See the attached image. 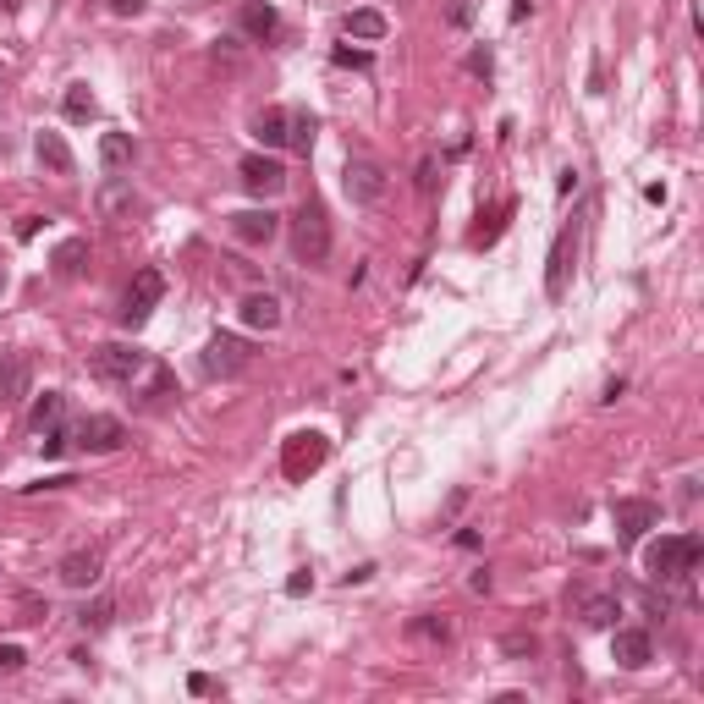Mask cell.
<instances>
[{"mask_svg":"<svg viewBox=\"0 0 704 704\" xmlns=\"http://www.w3.org/2000/svg\"><path fill=\"white\" fill-rule=\"evenodd\" d=\"M699 556H704L699 534H666V539L649 545L644 567H649V578H660V583H682L693 567H699Z\"/></svg>","mask_w":704,"mask_h":704,"instance_id":"cell-1","label":"cell"},{"mask_svg":"<svg viewBox=\"0 0 704 704\" xmlns=\"http://www.w3.org/2000/svg\"><path fill=\"white\" fill-rule=\"evenodd\" d=\"M292 253H297V264H325L330 259V215L314 198L292 215Z\"/></svg>","mask_w":704,"mask_h":704,"instance_id":"cell-2","label":"cell"},{"mask_svg":"<svg viewBox=\"0 0 704 704\" xmlns=\"http://www.w3.org/2000/svg\"><path fill=\"white\" fill-rule=\"evenodd\" d=\"M143 369H149V358L138 347H127V341H105V347L88 352V374L105 385H132Z\"/></svg>","mask_w":704,"mask_h":704,"instance_id":"cell-3","label":"cell"},{"mask_svg":"<svg viewBox=\"0 0 704 704\" xmlns=\"http://www.w3.org/2000/svg\"><path fill=\"white\" fill-rule=\"evenodd\" d=\"M253 347L242 336H226V330H215V336L204 341V352H198V369L209 374V380H237L242 369H248Z\"/></svg>","mask_w":704,"mask_h":704,"instance_id":"cell-4","label":"cell"},{"mask_svg":"<svg viewBox=\"0 0 704 704\" xmlns=\"http://www.w3.org/2000/svg\"><path fill=\"white\" fill-rule=\"evenodd\" d=\"M325 457H330V440L319 435V429H297L281 446V473L286 479H308L314 468H325Z\"/></svg>","mask_w":704,"mask_h":704,"instance_id":"cell-5","label":"cell"},{"mask_svg":"<svg viewBox=\"0 0 704 704\" xmlns=\"http://www.w3.org/2000/svg\"><path fill=\"white\" fill-rule=\"evenodd\" d=\"M160 297H165V275L160 270H138V275H132V286H127V303H121V325L138 330L143 319L160 308Z\"/></svg>","mask_w":704,"mask_h":704,"instance_id":"cell-6","label":"cell"},{"mask_svg":"<svg viewBox=\"0 0 704 704\" xmlns=\"http://www.w3.org/2000/svg\"><path fill=\"white\" fill-rule=\"evenodd\" d=\"M341 187H347L352 204H380V198H385V165L380 160H347Z\"/></svg>","mask_w":704,"mask_h":704,"instance_id":"cell-7","label":"cell"},{"mask_svg":"<svg viewBox=\"0 0 704 704\" xmlns=\"http://www.w3.org/2000/svg\"><path fill=\"white\" fill-rule=\"evenodd\" d=\"M572 259H578V226H567L556 237V248H550V259H545V297H567Z\"/></svg>","mask_w":704,"mask_h":704,"instance_id":"cell-8","label":"cell"},{"mask_svg":"<svg viewBox=\"0 0 704 704\" xmlns=\"http://www.w3.org/2000/svg\"><path fill=\"white\" fill-rule=\"evenodd\" d=\"M237 176H242V187H248L253 198H275L286 187V165L270 160V154H248V160L237 165Z\"/></svg>","mask_w":704,"mask_h":704,"instance_id":"cell-9","label":"cell"},{"mask_svg":"<svg viewBox=\"0 0 704 704\" xmlns=\"http://www.w3.org/2000/svg\"><path fill=\"white\" fill-rule=\"evenodd\" d=\"M611 517H616V539H622V545H638V539L660 523V506L655 501H616Z\"/></svg>","mask_w":704,"mask_h":704,"instance_id":"cell-10","label":"cell"},{"mask_svg":"<svg viewBox=\"0 0 704 704\" xmlns=\"http://www.w3.org/2000/svg\"><path fill=\"white\" fill-rule=\"evenodd\" d=\"M72 440L83 451H121V446H127V429H121V418H110V413H88L83 424H77Z\"/></svg>","mask_w":704,"mask_h":704,"instance_id":"cell-11","label":"cell"},{"mask_svg":"<svg viewBox=\"0 0 704 704\" xmlns=\"http://www.w3.org/2000/svg\"><path fill=\"white\" fill-rule=\"evenodd\" d=\"M28 385H33V358L28 352H0V407L28 402Z\"/></svg>","mask_w":704,"mask_h":704,"instance_id":"cell-12","label":"cell"},{"mask_svg":"<svg viewBox=\"0 0 704 704\" xmlns=\"http://www.w3.org/2000/svg\"><path fill=\"white\" fill-rule=\"evenodd\" d=\"M611 660L627 671H644L649 660H655V638L644 633V627H616L611 633Z\"/></svg>","mask_w":704,"mask_h":704,"instance_id":"cell-13","label":"cell"},{"mask_svg":"<svg viewBox=\"0 0 704 704\" xmlns=\"http://www.w3.org/2000/svg\"><path fill=\"white\" fill-rule=\"evenodd\" d=\"M55 572H61L66 589H88V583H99V572H105V556H99L94 545L72 550V556H61V567H55Z\"/></svg>","mask_w":704,"mask_h":704,"instance_id":"cell-14","label":"cell"},{"mask_svg":"<svg viewBox=\"0 0 704 704\" xmlns=\"http://www.w3.org/2000/svg\"><path fill=\"white\" fill-rule=\"evenodd\" d=\"M275 231H281V220H275L270 209H242V215H231V237L248 242V248H264Z\"/></svg>","mask_w":704,"mask_h":704,"instance_id":"cell-15","label":"cell"},{"mask_svg":"<svg viewBox=\"0 0 704 704\" xmlns=\"http://www.w3.org/2000/svg\"><path fill=\"white\" fill-rule=\"evenodd\" d=\"M33 154H39V165L50 176H72L77 171V160H72V149H66L61 132H39V138H33Z\"/></svg>","mask_w":704,"mask_h":704,"instance_id":"cell-16","label":"cell"},{"mask_svg":"<svg viewBox=\"0 0 704 704\" xmlns=\"http://www.w3.org/2000/svg\"><path fill=\"white\" fill-rule=\"evenodd\" d=\"M237 314H242V325H248V330H275V325H281V303H275L270 292H248L237 303Z\"/></svg>","mask_w":704,"mask_h":704,"instance_id":"cell-17","label":"cell"},{"mask_svg":"<svg viewBox=\"0 0 704 704\" xmlns=\"http://www.w3.org/2000/svg\"><path fill=\"white\" fill-rule=\"evenodd\" d=\"M237 22H242V33H253V39H275V33H281V11L264 6V0H242Z\"/></svg>","mask_w":704,"mask_h":704,"instance_id":"cell-18","label":"cell"},{"mask_svg":"<svg viewBox=\"0 0 704 704\" xmlns=\"http://www.w3.org/2000/svg\"><path fill=\"white\" fill-rule=\"evenodd\" d=\"M94 204H99V215H105V220H116V215H132V209H138V193H132V182L110 176V182L94 193Z\"/></svg>","mask_w":704,"mask_h":704,"instance_id":"cell-19","label":"cell"},{"mask_svg":"<svg viewBox=\"0 0 704 704\" xmlns=\"http://www.w3.org/2000/svg\"><path fill=\"white\" fill-rule=\"evenodd\" d=\"M50 264H55V275H61V281H77V275H83V264H88V242L83 237H66L61 248L50 253Z\"/></svg>","mask_w":704,"mask_h":704,"instance_id":"cell-20","label":"cell"},{"mask_svg":"<svg viewBox=\"0 0 704 704\" xmlns=\"http://www.w3.org/2000/svg\"><path fill=\"white\" fill-rule=\"evenodd\" d=\"M253 138H259L264 149H281V143H286V110L281 105H264L259 116H253Z\"/></svg>","mask_w":704,"mask_h":704,"instance_id":"cell-21","label":"cell"},{"mask_svg":"<svg viewBox=\"0 0 704 704\" xmlns=\"http://www.w3.org/2000/svg\"><path fill=\"white\" fill-rule=\"evenodd\" d=\"M341 28H347L352 39H385V28H391V22H385L374 6H358V11H347V17H341Z\"/></svg>","mask_w":704,"mask_h":704,"instance_id":"cell-22","label":"cell"},{"mask_svg":"<svg viewBox=\"0 0 704 704\" xmlns=\"http://www.w3.org/2000/svg\"><path fill=\"white\" fill-rule=\"evenodd\" d=\"M171 391H176L171 369H165V363H149V385H143V391H138V407H149V413H154V407H160V402H165V396H171Z\"/></svg>","mask_w":704,"mask_h":704,"instance_id":"cell-23","label":"cell"},{"mask_svg":"<svg viewBox=\"0 0 704 704\" xmlns=\"http://www.w3.org/2000/svg\"><path fill=\"white\" fill-rule=\"evenodd\" d=\"M99 165H105V171L132 165V138L127 132H105V138H99Z\"/></svg>","mask_w":704,"mask_h":704,"instance_id":"cell-24","label":"cell"},{"mask_svg":"<svg viewBox=\"0 0 704 704\" xmlns=\"http://www.w3.org/2000/svg\"><path fill=\"white\" fill-rule=\"evenodd\" d=\"M616 616H622L616 594H589V600H583V622L589 627H616Z\"/></svg>","mask_w":704,"mask_h":704,"instance_id":"cell-25","label":"cell"},{"mask_svg":"<svg viewBox=\"0 0 704 704\" xmlns=\"http://www.w3.org/2000/svg\"><path fill=\"white\" fill-rule=\"evenodd\" d=\"M61 418H66V396H61V391H44V396H39V407H33V418H28V424L39 429V435H44V429H55V424H61Z\"/></svg>","mask_w":704,"mask_h":704,"instance_id":"cell-26","label":"cell"},{"mask_svg":"<svg viewBox=\"0 0 704 704\" xmlns=\"http://www.w3.org/2000/svg\"><path fill=\"white\" fill-rule=\"evenodd\" d=\"M61 110H66V121H94V94H88V83H72L66 88V99H61Z\"/></svg>","mask_w":704,"mask_h":704,"instance_id":"cell-27","label":"cell"},{"mask_svg":"<svg viewBox=\"0 0 704 704\" xmlns=\"http://www.w3.org/2000/svg\"><path fill=\"white\" fill-rule=\"evenodd\" d=\"M314 132H319V121L308 116V110H297V116H286V143H292V149H314Z\"/></svg>","mask_w":704,"mask_h":704,"instance_id":"cell-28","label":"cell"},{"mask_svg":"<svg viewBox=\"0 0 704 704\" xmlns=\"http://www.w3.org/2000/svg\"><path fill=\"white\" fill-rule=\"evenodd\" d=\"M110 616H116V600H105V594H99L94 605H83V616H77V622H83L88 633H105V627H110Z\"/></svg>","mask_w":704,"mask_h":704,"instance_id":"cell-29","label":"cell"},{"mask_svg":"<svg viewBox=\"0 0 704 704\" xmlns=\"http://www.w3.org/2000/svg\"><path fill=\"white\" fill-rule=\"evenodd\" d=\"M506 215H512V204H495L490 209V226L473 231V242H495V237H501V226H506Z\"/></svg>","mask_w":704,"mask_h":704,"instance_id":"cell-30","label":"cell"},{"mask_svg":"<svg viewBox=\"0 0 704 704\" xmlns=\"http://www.w3.org/2000/svg\"><path fill=\"white\" fill-rule=\"evenodd\" d=\"M413 638H435V644H446L451 627L440 622V616H418V622H413Z\"/></svg>","mask_w":704,"mask_h":704,"instance_id":"cell-31","label":"cell"},{"mask_svg":"<svg viewBox=\"0 0 704 704\" xmlns=\"http://www.w3.org/2000/svg\"><path fill=\"white\" fill-rule=\"evenodd\" d=\"M473 17H479V6H473V0H451V6H446V22H451V28H468Z\"/></svg>","mask_w":704,"mask_h":704,"instance_id":"cell-32","label":"cell"},{"mask_svg":"<svg viewBox=\"0 0 704 704\" xmlns=\"http://www.w3.org/2000/svg\"><path fill=\"white\" fill-rule=\"evenodd\" d=\"M66 446H72V435H66L61 424H55V429H44V457H61Z\"/></svg>","mask_w":704,"mask_h":704,"instance_id":"cell-33","label":"cell"},{"mask_svg":"<svg viewBox=\"0 0 704 704\" xmlns=\"http://www.w3.org/2000/svg\"><path fill=\"white\" fill-rule=\"evenodd\" d=\"M501 649H506V655H534V633H506Z\"/></svg>","mask_w":704,"mask_h":704,"instance_id":"cell-34","label":"cell"},{"mask_svg":"<svg viewBox=\"0 0 704 704\" xmlns=\"http://www.w3.org/2000/svg\"><path fill=\"white\" fill-rule=\"evenodd\" d=\"M22 660H28V655H22L17 644H0V677H11V671H22Z\"/></svg>","mask_w":704,"mask_h":704,"instance_id":"cell-35","label":"cell"},{"mask_svg":"<svg viewBox=\"0 0 704 704\" xmlns=\"http://www.w3.org/2000/svg\"><path fill=\"white\" fill-rule=\"evenodd\" d=\"M468 72H473V77H490V72H495V55H490V50H473V55H468Z\"/></svg>","mask_w":704,"mask_h":704,"instance_id":"cell-36","label":"cell"},{"mask_svg":"<svg viewBox=\"0 0 704 704\" xmlns=\"http://www.w3.org/2000/svg\"><path fill=\"white\" fill-rule=\"evenodd\" d=\"M105 6L116 11V17H138V11L149 6V0H105Z\"/></svg>","mask_w":704,"mask_h":704,"instance_id":"cell-37","label":"cell"},{"mask_svg":"<svg viewBox=\"0 0 704 704\" xmlns=\"http://www.w3.org/2000/svg\"><path fill=\"white\" fill-rule=\"evenodd\" d=\"M314 589V572H292V578H286V594H308Z\"/></svg>","mask_w":704,"mask_h":704,"instance_id":"cell-38","label":"cell"},{"mask_svg":"<svg viewBox=\"0 0 704 704\" xmlns=\"http://www.w3.org/2000/svg\"><path fill=\"white\" fill-rule=\"evenodd\" d=\"M418 193H435V160L418 165Z\"/></svg>","mask_w":704,"mask_h":704,"instance_id":"cell-39","label":"cell"},{"mask_svg":"<svg viewBox=\"0 0 704 704\" xmlns=\"http://www.w3.org/2000/svg\"><path fill=\"white\" fill-rule=\"evenodd\" d=\"M528 11H534V0H512V22H523Z\"/></svg>","mask_w":704,"mask_h":704,"instance_id":"cell-40","label":"cell"},{"mask_svg":"<svg viewBox=\"0 0 704 704\" xmlns=\"http://www.w3.org/2000/svg\"><path fill=\"white\" fill-rule=\"evenodd\" d=\"M22 6V0H0V11H17Z\"/></svg>","mask_w":704,"mask_h":704,"instance_id":"cell-41","label":"cell"},{"mask_svg":"<svg viewBox=\"0 0 704 704\" xmlns=\"http://www.w3.org/2000/svg\"><path fill=\"white\" fill-rule=\"evenodd\" d=\"M0 292H6V270H0Z\"/></svg>","mask_w":704,"mask_h":704,"instance_id":"cell-42","label":"cell"}]
</instances>
